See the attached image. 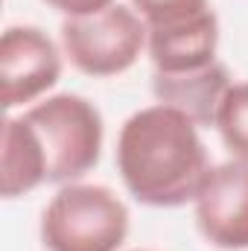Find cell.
Returning <instances> with one entry per match:
<instances>
[{
	"instance_id": "obj_7",
	"label": "cell",
	"mask_w": 248,
	"mask_h": 251,
	"mask_svg": "<svg viewBox=\"0 0 248 251\" xmlns=\"http://www.w3.org/2000/svg\"><path fill=\"white\" fill-rule=\"evenodd\" d=\"M146 56L155 73H187L216 62L219 53V18L204 9L193 18L146 26Z\"/></svg>"
},
{
	"instance_id": "obj_1",
	"label": "cell",
	"mask_w": 248,
	"mask_h": 251,
	"mask_svg": "<svg viewBox=\"0 0 248 251\" xmlns=\"http://www.w3.org/2000/svg\"><path fill=\"white\" fill-rule=\"evenodd\" d=\"M210 167L201 128L170 105H146L120 126L117 173L146 207L193 204Z\"/></svg>"
},
{
	"instance_id": "obj_12",
	"label": "cell",
	"mask_w": 248,
	"mask_h": 251,
	"mask_svg": "<svg viewBox=\"0 0 248 251\" xmlns=\"http://www.w3.org/2000/svg\"><path fill=\"white\" fill-rule=\"evenodd\" d=\"M47 6H53L56 12H62L64 18H82V15H97L108 6H114L117 0H44Z\"/></svg>"
},
{
	"instance_id": "obj_6",
	"label": "cell",
	"mask_w": 248,
	"mask_h": 251,
	"mask_svg": "<svg viewBox=\"0 0 248 251\" xmlns=\"http://www.w3.org/2000/svg\"><path fill=\"white\" fill-rule=\"evenodd\" d=\"M198 234L219 251H248V164H213L193 199Z\"/></svg>"
},
{
	"instance_id": "obj_2",
	"label": "cell",
	"mask_w": 248,
	"mask_h": 251,
	"mask_svg": "<svg viewBox=\"0 0 248 251\" xmlns=\"http://www.w3.org/2000/svg\"><path fill=\"white\" fill-rule=\"evenodd\" d=\"M128 228L131 213L111 187L70 181L44 204L38 237L44 251H120Z\"/></svg>"
},
{
	"instance_id": "obj_9",
	"label": "cell",
	"mask_w": 248,
	"mask_h": 251,
	"mask_svg": "<svg viewBox=\"0 0 248 251\" xmlns=\"http://www.w3.org/2000/svg\"><path fill=\"white\" fill-rule=\"evenodd\" d=\"M47 152L32 123L21 117H6L0 134V196L21 199L47 181Z\"/></svg>"
},
{
	"instance_id": "obj_4",
	"label": "cell",
	"mask_w": 248,
	"mask_h": 251,
	"mask_svg": "<svg viewBox=\"0 0 248 251\" xmlns=\"http://www.w3.org/2000/svg\"><path fill=\"white\" fill-rule=\"evenodd\" d=\"M146 21L123 3H114L97 15L64 18L62 50L79 73L94 79H111L131 70L146 53Z\"/></svg>"
},
{
	"instance_id": "obj_10",
	"label": "cell",
	"mask_w": 248,
	"mask_h": 251,
	"mask_svg": "<svg viewBox=\"0 0 248 251\" xmlns=\"http://www.w3.org/2000/svg\"><path fill=\"white\" fill-rule=\"evenodd\" d=\"M213 128L219 131L222 146L231 152V158L248 164V79L234 82L216 111Z\"/></svg>"
},
{
	"instance_id": "obj_5",
	"label": "cell",
	"mask_w": 248,
	"mask_h": 251,
	"mask_svg": "<svg viewBox=\"0 0 248 251\" xmlns=\"http://www.w3.org/2000/svg\"><path fill=\"white\" fill-rule=\"evenodd\" d=\"M64 50L38 26L15 24L0 38V105L6 111L29 108L62 79Z\"/></svg>"
},
{
	"instance_id": "obj_11",
	"label": "cell",
	"mask_w": 248,
	"mask_h": 251,
	"mask_svg": "<svg viewBox=\"0 0 248 251\" xmlns=\"http://www.w3.org/2000/svg\"><path fill=\"white\" fill-rule=\"evenodd\" d=\"M131 9L146 21V26H158L210 9V0H131Z\"/></svg>"
},
{
	"instance_id": "obj_13",
	"label": "cell",
	"mask_w": 248,
	"mask_h": 251,
	"mask_svg": "<svg viewBox=\"0 0 248 251\" xmlns=\"http://www.w3.org/2000/svg\"><path fill=\"white\" fill-rule=\"evenodd\" d=\"M131 251H149V249H131Z\"/></svg>"
},
{
	"instance_id": "obj_8",
	"label": "cell",
	"mask_w": 248,
	"mask_h": 251,
	"mask_svg": "<svg viewBox=\"0 0 248 251\" xmlns=\"http://www.w3.org/2000/svg\"><path fill=\"white\" fill-rule=\"evenodd\" d=\"M231 85L234 79L219 59L207 67L187 73H152L155 102L187 114L198 128H210L216 123V111Z\"/></svg>"
},
{
	"instance_id": "obj_3",
	"label": "cell",
	"mask_w": 248,
	"mask_h": 251,
	"mask_svg": "<svg viewBox=\"0 0 248 251\" xmlns=\"http://www.w3.org/2000/svg\"><path fill=\"white\" fill-rule=\"evenodd\" d=\"M24 117L38 131L47 152V181H82L102 155L105 120L102 111L82 94H53L24 108Z\"/></svg>"
}]
</instances>
